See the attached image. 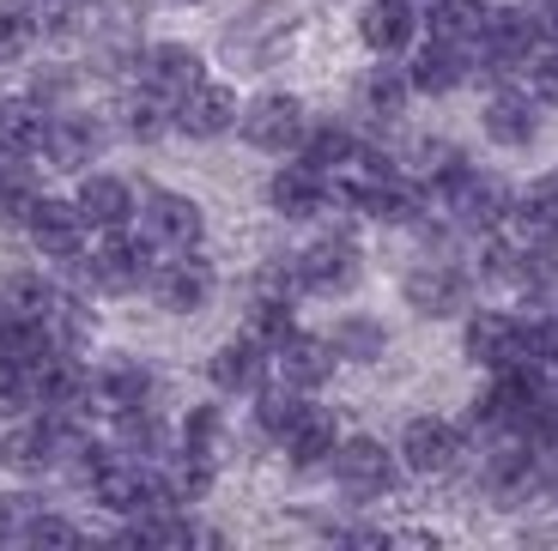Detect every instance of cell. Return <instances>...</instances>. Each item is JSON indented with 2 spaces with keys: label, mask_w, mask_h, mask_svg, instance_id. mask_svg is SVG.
Segmentation results:
<instances>
[{
  "label": "cell",
  "mask_w": 558,
  "mask_h": 551,
  "mask_svg": "<svg viewBox=\"0 0 558 551\" xmlns=\"http://www.w3.org/2000/svg\"><path fill=\"white\" fill-rule=\"evenodd\" d=\"M267 194H274V207L286 212V219H316V212L328 207V176L310 170V164H286Z\"/></svg>",
  "instance_id": "e0dca14e"
},
{
  "label": "cell",
  "mask_w": 558,
  "mask_h": 551,
  "mask_svg": "<svg viewBox=\"0 0 558 551\" xmlns=\"http://www.w3.org/2000/svg\"><path fill=\"white\" fill-rule=\"evenodd\" d=\"M250 328H255V345H279L286 333H292V304H279V297H255Z\"/></svg>",
  "instance_id": "d6a6232c"
},
{
  "label": "cell",
  "mask_w": 558,
  "mask_h": 551,
  "mask_svg": "<svg viewBox=\"0 0 558 551\" xmlns=\"http://www.w3.org/2000/svg\"><path fill=\"white\" fill-rule=\"evenodd\" d=\"M43 152H49V164H56V170L92 164V127H85V122H68V115H56V122H49V134H43Z\"/></svg>",
  "instance_id": "484cf974"
},
{
  "label": "cell",
  "mask_w": 558,
  "mask_h": 551,
  "mask_svg": "<svg viewBox=\"0 0 558 551\" xmlns=\"http://www.w3.org/2000/svg\"><path fill=\"white\" fill-rule=\"evenodd\" d=\"M468 358L486 364V370H504V364H517V321L504 316H474L468 321Z\"/></svg>",
  "instance_id": "ffe728a7"
},
{
  "label": "cell",
  "mask_w": 558,
  "mask_h": 551,
  "mask_svg": "<svg viewBox=\"0 0 558 551\" xmlns=\"http://www.w3.org/2000/svg\"><path fill=\"white\" fill-rule=\"evenodd\" d=\"M267 376V352L255 340H231L213 352V382L225 388V394H255Z\"/></svg>",
  "instance_id": "d6986e66"
},
{
  "label": "cell",
  "mask_w": 558,
  "mask_h": 551,
  "mask_svg": "<svg viewBox=\"0 0 558 551\" xmlns=\"http://www.w3.org/2000/svg\"><path fill=\"white\" fill-rule=\"evenodd\" d=\"M43 134H49V115L31 110V103H0V152L31 158L43 152Z\"/></svg>",
  "instance_id": "d4e9b609"
},
{
  "label": "cell",
  "mask_w": 558,
  "mask_h": 551,
  "mask_svg": "<svg viewBox=\"0 0 558 551\" xmlns=\"http://www.w3.org/2000/svg\"><path fill=\"white\" fill-rule=\"evenodd\" d=\"M359 30H364V42H371L377 56H395V49L413 37V7H407V0H371L364 19H359Z\"/></svg>",
  "instance_id": "7402d4cb"
},
{
  "label": "cell",
  "mask_w": 558,
  "mask_h": 551,
  "mask_svg": "<svg viewBox=\"0 0 558 551\" xmlns=\"http://www.w3.org/2000/svg\"><path fill=\"white\" fill-rule=\"evenodd\" d=\"M298 413H304V400H298L292 388H279V394H262V406H255L262 430H267V437H279V442H286V430L298 425Z\"/></svg>",
  "instance_id": "836d02e7"
},
{
  "label": "cell",
  "mask_w": 558,
  "mask_h": 551,
  "mask_svg": "<svg viewBox=\"0 0 558 551\" xmlns=\"http://www.w3.org/2000/svg\"><path fill=\"white\" fill-rule=\"evenodd\" d=\"M407 73H395V68H377L371 79H364V110L371 115H401V103H407Z\"/></svg>",
  "instance_id": "4dcf8cb0"
},
{
  "label": "cell",
  "mask_w": 558,
  "mask_h": 551,
  "mask_svg": "<svg viewBox=\"0 0 558 551\" xmlns=\"http://www.w3.org/2000/svg\"><path fill=\"white\" fill-rule=\"evenodd\" d=\"M92 491H98V503H104V510H116V515L170 510L165 497H158V479H146L140 467H116V461H104V467L92 473Z\"/></svg>",
  "instance_id": "8992f818"
},
{
  "label": "cell",
  "mask_w": 558,
  "mask_h": 551,
  "mask_svg": "<svg viewBox=\"0 0 558 551\" xmlns=\"http://www.w3.org/2000/svg\"><path fill=\"white\" fill-rule=\"evenodd\" d=\"M274 364L286 388H322L335 376V340H310V333H286L274 345Z\"/></svg>",
  "instance_id": "30bf717a"
},
{
  "label": "cell",
  "mask_w": 558,
  "mask_h": 551,
  "mask_svg": "<svg viewBox=\"0 0 558 551\" xmlns=\"http://www.w3.org/2000/svg\"><path fill=\"white\" fill-rule=\"evenodd\" d=\"M534 91H541L546 103H558V56L534 61Z\"/></svg>",
  "instance_id": "f35d334b"
},
{
  "label": "cell",
  "mask_w": 558,
  "mask_h": 551,
  "mask_svg": "<svg viewBox=\"0 0 558 551\" xmlns=\"http://www.w3.org/2000/svg\"><path fill=\"white\" fill-rule=\"evenodd\" d=\"M486 134L498 139V146H529V139H534V115H529V103H522V97H492Z\"/></svg>",
  "instance_id": "83f0119b"
},
{
  "label": "cell",
  "mask_w": 558,
  "mask_h": 551,
  "mask_svg": "<svg viewBox=\"0 0 558 551\" xmlns=\"http://www.w3.org/2000/svg\"><path fill=\"white\" fill-rule=\"evenodd\" d=\"M517 364L522 370H553L558 364V321H517Z\"/></svg>",
  "instance_id": "f1b7e54d"
},
{
  "label": "cell",
  "mask_w": 558,
  "mask_h": 551,
  "mask_svg": "<svg viewBox=\"0 0 558 551\" xmlns=\"http://www.w3.org/2000/svg\"><path fill=\"white\" fill-rule=\"evenodd\" d=\"M177 127L189 139H219L225 127H238V91L231 85H189L177 97Z\"/></svg>",
  "instance_id": "277c9868"
},
{
  "label": "cell",
  "mask_w": 558,
  "mask_h": 551,
  "mask_svg": "<svg viewBox=\"0 0 558 551\" xmlns=\"http://www.w3.org/2000/svg\"><path fill=\"white\" fill-rule=\"evenodd\" d=\"M25 539H37V546H73V527L68 522H56V515H31V527H25Z\"/></svg>",
  "instance_id": "74e56055"
},
{
  "label": "cell",
  "mask_w": 558,
  "mask_h": 551,
  "mask_svg": "<svg viewBox=\"0 0 558 551\" xmlns=\"http://www.w3.org/2000/svg\"><path fill=\"white\" fill-rule=\"evenodd\" d=\"M335 479L347 485L352 497H383L395 485V461L383 455V442L371 437H352V442H335Z\"/></svg>",
  "instance_id": "5b68a950"
},
{
  "label": "cell",
  "mask_w": 558,
  "mask_h": 551,
  "mask_svg": "<svg viewBox=\"0 0 558 551\" xmlns=\"http://www.w3.org/2000/svg\"><path fill=\"white\" fill-rule=\"evenodd\" d=\"M407 7H413V0H407Z\"/></svg>",
  "instance_id": "60d3db41"
},
{
  "label": "cell",
  "mask_w": 558,
  "mask_h": 551,
  "mask_svg": "<svg viewBox=\"0 0 558 551\" xmlns=\"http://www.w3.org/2000/svg\"><path fill=\"white\" fill-rule=\"evenodd\" d=\"M25 231L31 243L43 248V255H80V236H85V219L80 207H68V200H31L25 207Z\"/></svg>",
  "instance_id": "9c48e42d"
},
{
  "label": "cell",
  "mask_w": 558,
  "mask_h": 551,
  "mask_svg": "<svg viewBox=\"0 0 558 551\" xmlns=\"http://www.w3.org/2000/svg\"><path fill=\"white\" fill-rule=\"evenodd\" d=\"M352 134H340V127H322V134H310V146H304V164L310 170H322V176H328V170H347L352 164Z\"/></svg>",
  "instance_id": "1f68e13d"
},
{
  "label": "cell",
  "mask_w": 558,
  "mask_h": 551,
  "mask_svg": "<svg viewBox=\"0 0 558 551\" xmlns=\"http://www.w3.org/2000/svg\"><path fill=\"white\" fill-rule=\"evenodd\" d=\"M0 321H7V304H0Z\"/></svg>",
  "instance_id": "ab89813d"
},
{
  "label": "cell",
  "mask_w": 558,
  "mask_h": 551,
  "mask_svg": "<svg viewBox=\"0 0 558 551\" xmlns=\"http://www.w3.org/2000/svg\"><path fill=\"white\" fill-rule=\"evenodd\" d=\"M31 406H37L31 370H25V364H7V358H0V413L13 418V413H31Z\"/></svg>",
  "instance_id": "e575fe53"
},
{
  "label": "cell",
  "mask_w": 558,
  "mask_h": 551,
  "mask_svg": "<svg viewBox=\"0 0 558 551\" xmlns=\"http://www.w3.org/2000/svg\"><path fill=\"white\" fill-rule=\"evenodd\" d=\"M213 297V267L195 261L189 248H182V261H165L158 267V304L177 309V316H189V309H201Z\"/></svg>",
  "instance_id": "5bb4252c"
},
{
  "label": "cell",
  "mask_w": 558,
  "mask_h": 551,
  "mask_svg": "<svg viewBox=\"0 0 558 551\" xmlns=\"http://www.w3.org/2000/svg\"><path fill=\"white\" fill-rule=\"evenodd\" d=\"M461 79H468L461 49H456V42H437V37H432V49H418L413 73H407V85H413V91H456Z\"/></svg>",
  "instance_id": "cb8c5ba5"
},
{
  "label": "cell",
  "mask_w": 558,
  "mask_h": 551,
  "mask_svg": "<svg viewBox=\"0 0 558 551\" xmlns=\"http://www.w3.org/2000/svg\"><path fill=\"white\" fill-rule=\"evenodd\" d=\"M140 243L146 248H195L201 243V207L182 200V194H153L140 207Z\"/></svg>",
  "instance_id": "7a4b0ae2"
},
{
  "label": "cell",
  "mask_w": 558,
  "mask_h": 551,
  "mask_svg": "<svg viewBox=\"0 0 558 551\" xmlns=\"http://www.w3.org/2000/svg\"><path fill=\"white\" fill-rule=\"evenodd\" d=\"M286 455H292L298 467H316V461L335 455V413L304 406V413H298V425L286 430Z\"/></svg>",
  "instance_id": "603a6c76"
},
{
  "label": "cell",
  "mask_w": 558,
  "mask_h": 551,
  "mask_svg": "<svg viewBox=\"0 0 558 551\" xmlns=\"http://www.w3.org/2000/svg\"><path fill=\"white\" fill-rule=\"evenodd\" d=\"M407 304L418 316H456V309H468V279L456 267L432 261V267H418V273H407Z\"/></svg>",
  "instance_id": "8fae6325"
},
{
  "label": "cell",
  "mask_w": 558,
  "mask_h": 551,
  "mask_svg": "<svg viewBox=\"0 0 558 551\" xmlns=\"http://www.w3.org/2000/svg\"><path fill=\"white\" fill-rule=\"evenodd\" d=\"M298 279L304 291H352L359 285V248L352 243H316L298 255Z\"/></svg>",
  "instance_id": "7c38bea8"
},
{
  "label": "cell",
  "mask_w": 558,
  "mask_h": 551,
  "mask_svg": "<svg viewBox=\"0 0 558 551\" xmlns=\"http://www.w3.org/2000/svg\"><path fill=\"white\" fill-rule=\"evenodd\" d=\"M80 219L85 224H98V231H122L128 219H134V194H128V182H116V176H85V188H80Z\"/></svg>",
  "instance_id": "ac0fdd59"
},
{
  "label": "cell",
  "mask_w": 558,
  "mask_h": 551,
  "mask_svg": "<svg viewBox=\"0 0 558 551\" xmlns=\"http://www.w3.org/2000/svg\"><path fill=\"white\" fill-rule=\"evenodd\" d=\"M335 358H359V364L383 358V328L377 321H364V316H347L335 328Z\"/></svg>",
  "instance_id": "f546056e"
},
{
  "label": "cell",
  "mask_w": 558,
  "mask_h": 551,
  "mask_svg": "<svg viewBox=\"0 0 558 551\" xmlns=\"http://www.w3.org/2000/svg\"><path fill=\"white\" fill-rule=\"evenodd\" d=\"M31 13L25 7H7V0H0V61H13V56H25V42H31Z\"/></svg>",
  "instance_id": "d590c367"
},
{
  "label": "cell",
  "mask_w": 558,
  "mask_h": 551,
  "mask_svg": "<svg viewBox=\"0 0 558 551\" xmlns=\"http://www.w3.org/2000/svg\"><path fill=\"white\" fill-rule=\"evenodd\" d=\"M189 85H201V56L195 49H182V42H158L153 56H146V91L177 103Z\"/></svg>",
  "instance_id": "2e32d148"
},
{
  "label": "cell",
  "mask_w": 558,
  "mask_h": 551,
  "mask_svg": "<svg viewBox=\"0 0 558 551\" xmlns=\"http://www.w3.org/2000/svg\"><path fill=\"white\" fill-rule=\"evenodd\" d=\"M92 394L110 406V413H128V406H146V394H153V376L134 370V364H110V370L98 376V388Z\"/></svg>",
  "instance_id": "4316f807"
},
{
  "label": "cell",
  "mask_w": 558,
  "mask_h": 551,
  "mask_svg": "<svg viewBox=\"0 0 558 551\" xmlns=\"http://www.w3.org/2000/svg\"><path fill=\"white\" fill-rule=\"evenodd\" d=\"M456 455H461V437L444 418H413V425L401 430V461L413 473H449Z\"/></svg>",
  "instance_id": "ba28073f"
},
{
  "label": "cell",
  "mask_w": 558,
  "mask_h": 551,
  "mask_svg": "<svg viewBox=\"0 0 558 551\" xmlns=\"http://www.w3.org/2000/svg\"><path fill=\"white\" fill-rule=\"evenodd\" d=\"M68 430H61V418H37V425H25V430H13V437L0 442V461L7 467H19V473H43L49 461L68 449Z\"/></svg>",
  "instance_id": "4fadbf2b"
},
{
  "label": "cell",
  "mask_w": 558,
  "mask_h": 551,
  "mask_svg": "<svg viewBox=\"0 0 558 551\" xmlns=\"http://www.w3.org/2000/svg\"><path fill=\"white\" fill-rule=\"evenodd\" d=\"M449 207L468 224H498L510 212V194H504L498 176H480V170H456L449 176Z\"/></svg>",
  "instance_id": "9a60e30c"
},
{
  "label": "cell",
  "mask_w": 558,
  "mask_h": 551,
  "mask_svg": "<svg viewBox=\"0 0 558 551\" xmlns=\"http://www.w3.org/2000/svg\"><path fill=\"white\" fill-rule=\"evenodd\" d=\"M153 273V248L140 243H128V236H116V231H104V243L85 255V279L98 291H134L140 279Z\"/></svg>",
  "instance_id": "6da1fadb"
},
{
  "label": "cell",
  "mask_w": 558,
  "mask_h": 551,
  "mask_svg": "<svg viewBox=\"0 0 558 551\" xmlns=\"http://www.w3.org/2000/svg\"><path fill=\"white\" fill-rule=\"evenodd\" d=\"M298 134H304V103L286 97V91H267V97H255L250 110H243V139L262 146V152H286Z\"/></svg>",
  "instance_id": "3957f363"
},
{
  "label": "cell",
  "mask_w": 558,
  "mask_h": 551,
  "mask_svg": "<svg viewBox=\"0 0 558 551\" xmlns=\"http://www.w3.org/2000/svg\"><path fill=\"white\" fill-rule=\"evenodd\" d=\"M541 42L546 37H541V19H534V13H492L474 49L486 61H498V68H517V61H529Z\"/></svg>",
  "instance_id": "52a82bcc"
},
{
  "label": "cell",
  "mask_w": 558,
  "mask_h": 551,
  "mask_svg": "<svg viewBox=\"0 0 558 551\" xmlns=\"http://www.w3.org/2000/svg\"><path fill=\"white\" fill-rule=\"evenodd\" d=\"M182 442H189V455L213 461V442H219V413H195V418H189V430H182Z\"/></svg>",
  "instance_id": "8d00e7d4"
},
{
  "label": "cell",
  "mask_w": 558,
  "mask_h": 551,
  "mask_svg": "<svg viewBox=\"0 0 558 551\" xmlns=\"http://www.w3.org/2000/svg\"><path fill=\"white\" fill-rule=\"evenodd\" d=\"M486 19H492L486 0H432V37H437V42H456V49L480 42Z\"/></svg>",
  "instance_id": "44dd1931"
}]
</instances>
